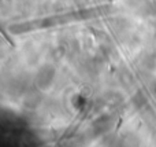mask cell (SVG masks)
<instances>
[{
	"label": "cell",
	"mask_w": 156,
	"mask_h": 147,
	"mask_svg": "<svg viewBox=\"0 0 156 147\" xmlns=\"http://www.w3.org/2000/svg\"><path fill=\"white\" fill-rule=\"evenodd\" d=\"M54 76H55V69L51 68V66H45L43 70L38 74V85L41 88H48L51 85V83L54 81Z\"/></svg>",
	"instance_id": "obj_1"
}]
</instances>
